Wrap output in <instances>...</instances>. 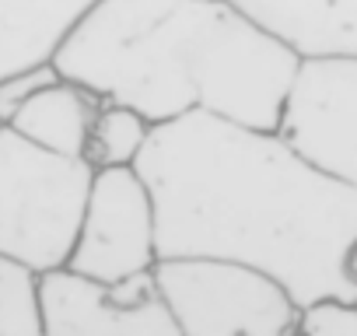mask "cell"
Listing matches in <instances>:
<instances>
[{
  "instance_id": "3",
  "label": "cell",
  "mask_w": 357,
  "mask_h": 336,
  "mask_svg": "<svg viewBox=\"0 0 357 336\" xmlns=\"http://www.w3.org/2000/svg\"><path fill=\"white\" fill-rule=\"evenodd\" d=\"M95 168L84 158H60L0 126V259L32 273L70 263Z\"/></svg>"
},
{
  "instance_id": "2",
  "label": "cell",
  "mask_w": 357,
  "mask_h": 336,
  "mask_svg": "<svg viewBox=\"0 0 357 336\" xmlns=\"http://www.w3.org/2000/svg\"><path fill=\"white\" fill-rule=\"evenodd\" d=\"M53 67L151 126L211 112L280 133L301 60L231 0H98Z\"/></svg>"
},
{
  "instance_id": "7",
  "label": "cell",
  "mask_w": 357,
  "mask_h": 336,
  "mask_svg": "<svg viewBox=\"0 0 357 336\" xmlns=\"http://www.w3.org/2000/svg\"><path fill=\"white\" fill-rule=\"evenodd\" d=\"M280 137L326 176L357 190V60H301Z\"/></svg>"
},
{
  "instance_id": "6",
  "label": "cell",
  "mask_w": 357,
  "mask_h": 336,
  "mask_svg": "<svg viewBox=\"0 0 357 336\" xmlns=\"http://www.w3.org/2000/svg\"><path fill=\"white\" fill-rule=\"evenodd\" d=\"M46 336H183L154 273L102 284L74 270L39 277Z\"/></svg>"
},
{
  "instance_id": "14",
  "label": "cell",
  "mask_w": 357,
  "mask_h": 336,
  "mask_svg": "<svg viewBox=\"0 0 357 336\" xmlns=\"http://www.w3.org/2000/svg\"><path fill=\"white\" fill-rule=\"evenodd\" d=\"M60 77V70L53 63H43V67H32V70H22L8 81H0V126H11V119L18 116V109L46 84H53Z\"/></svg>"
},
{
  "instance_id": "15",
  "label": "cell",
  "mask_w": 357,
  "mask_h": 336,
  "mask_svg": "<svg viewBox=\"0 0 357 336\" xmlns=\"http://www.w3.org/2000/svg\"><path fill=\"white\" fill-rule=\"evenodd\" d=\"M343 266H347V277L357 284V238L350 242V249H347V259H343Z\"/></svg>"
},
{
  "instance_id": "11",
  "label": "cell",
  "mask_w": 357,
  "mask_h": 336,
  "mask_svg": "<svg viewBox=\"0 0 357 336\" xmlns=\"http://www.w3.org/2000/svg\"><path fill=\"white\" fill-rule=\"evenodd\" d=\"M151 123L119 102H102L95 126H91V140H88V154L84 161L95 168H133L151 140Z\"/></svg>"
},
{
  "instance_id": "5",
  "label": "cell",
  "mask_w": 357,
  "mask_h": 336,
  "mask_svg": "<svg viewBox=\"0 0 357 336\" xmlns=\"http://www.w3.org/2000/svg\"><path fill=\"white\" fill-rule=\"evenodd\" d=\"M158 263V211L144 176L137 168H98L67 270L119 284L154 273Z\"/></svg>"
},
{
  "instance_id": "1",
  "label": "cell",
  "mask_w": 357,
  "mask_h": 336,
  "mask_svg": "<svg viewBox=\"0 0 357 336\" xmlns=\"http://www.w3.org/2000/svg\"><path fill=\"white\" fill-rule=\"evenodd\" d=\"M158 211L161 259L252 266L301 305L354 298L347 249L357 190L326 176L280 133L190 112L151 130L133 165Z\"/></svg>"
},
{
  "instance_id": "4",
  "label": "cell",
  "mask_w": 357,
  "mask_h": 336,
  "mask_svg": "<svg viewBox=\"0 0 357 336\" xmlns=\"http://www.w3.org/2000/svg\"><path fill=\"white\" fill-rule=\"evenodd\" d=\"M154 277L183 336H291L298 301L252 266L161 259Z\"/></svg>"
},
{
  "instance_id": "13",
  "label": "cell",
  "mask_w": 357,
  "mask_h": 336,
  "mask_svg": "<svg viewBox=\"0 0 357 336\" xmlns=\"http://www.w3.org/2000/svg\"><path fill=\"white\" fill-rule=\"evenodd\" d=\"M291 336H357L354 298H319L298 308Z\"/></svg>"
},
{
  "instance_id": "12",
  "label": "cell",
  "mask_w": 357,
  "mask_h": 336,
  "mask_svg": "<svg viewBox=\"0 0 357 336\" xmlns=\"http://www.w3.org/2000/svg\"><path fill=\"white\" fill-rule=\"evenodd\" d=\"M0 336H46L39 273L0 259Z\"/></svg>"
},
{
  "instance_id": "8",
  "label": "cell",
  "mask_w": 357,
  "mask_h": 336,
  "mask_svg": "<svg viewBox=\"0 0 357 336\" xmlns=\"http://www.w3.org/2000/svg\"><path fill=\"white\" fill-rule=\"evenodd\" d=\"M298 60H357V0H231Z\"/></svg>"
},
{
  "instance_id": "9",
  "label": "cell",
  "mask_w": 357,
  "mask_h": 336,
  "mask_svg": "<svg viewBox=\"0 0 357 336\" xmlns=\"http://www.w3.org/2000/svg\"><path fill=\"white\" fill-rule=\"evenodd\" d=\"M98 0H0V81L53 63Z\"/></svg>"
},
{
  "instance_id": "10",
  "label": "cell",
  "mask_w": 357,
  "mask_h": 336,
  "mask_svg": "<svg viewBox=\"0 0 357 336\" xmlns=\"http://www.w3.org/2000/svg\"><path fill=\"white\" fill-rule=\"evenodd\" d=\"M98 109H102L98 95L67 77H56L18 109L11 130L60 158H84Z\"/></svg>"
}]
</instances>
